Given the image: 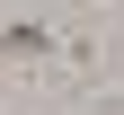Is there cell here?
Returning a JSON list of instances; mask_svg holds the SVG:
<instances>
[{"mask_svg": "<svg viewBox=\"0 0 124 115\" xmlns=\"http://www.w3.org/2000/svg\"><path fill=\"white\" fill-rule=\"evenodd\" d=\"M53 53H62V36L44 18H0V71H44Z\"/></svg>", "mask_w": 124, "mask_h": 115, "instance_id": "6da1fadb", "label": "cell"}, {"mask_svg": "<svg viewBox=\"0 0 124 115\" xmlns=\"http://www.w3.org/2000/svg\"><path fill=\"white\" fill-rule=\"evenodd\" d=\"M71 9H89V18H106V9H115V0H71Z\"/></svg>", "mask_w": 124, "mask_h": 115, "instance_id": "7a4b0ae2", "label": "cell"}]
</instances>
